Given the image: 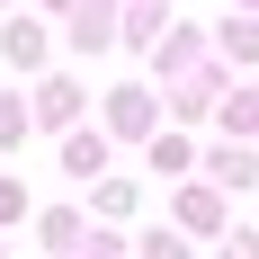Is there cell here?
Masks as SVG:
<instances>
[{
	"label": "cell",
	"instance_id": "6da1fadb",
	"mask_svg": "<svg viewBox=\"0 0 259 259\" xmlns=\"http://www.w3.org/2000/svg\"><path fill=\"white\" fill-rule=\"evenodd\" d=\"M0 54H9L18 72H36V63H45V27H36V18H9V27H0Z\"/></svg>",
	"mask_w": 259,
	"mask_h": 259
},
{
	"label": "cell",
	"instance_id": "7a4b0ae2",
	"mask_svg": "<svg viewBox=\"0 0 259 259\" xmlns=\"http://www.w3.org/2000/svg\"><path fill=\"white\" fill-rule=\"evenodd\" d=\"M107 125L116 134H152V99H143V90H116V99H107Z\"/></svg>",
	"mask_w": 259,
	"mask_h": 259
},
{
	"label": "cell",
	"instance_id": "3957f363",
	"mask_svg": "<svg viewBox=\"0 0 259 259\" xmlns=\"http://www.w3.org/2000/svg\"><path fill=\"white\" fill-rule=\"evenodd\" d=\"M107 27H116V9H107V0H80V18H72V45H80V54H99V45H107Z\"/></svg>",
	"mask_w": 259,
	"mask_h": 259
},
{
	"label": "cell",
	"instance_id": "277c9868",
	"mask_svg": "<svg viewBox=\"0 0 259 259\" xmlns=\"http://www.w3.org/2000/svg\"><path fill=\"white\" fill-rule=\"evenodd\" d=\"M214 188H259V161L250 152H214Z\"/></svg>",
	"mask_w": 259,
	"mask_h": 259
},
{
	"label": "cell",
	"instance_id": "5b68a950",
	"mask_svg": "<svg viewBox=\"0 0 259 259\" xmlns=\"http://www.w3.org/2000/svg\"><path fill=\"white\" fill-rule=\"evenodd\" d=\"M72 116H80V90L72 80H45V125H72Z\"/></svg>",
	"mask_w": 259,
	"mask_h": 259
},
{
	"label": "cell",
	"instance_id": "8992f818",
	"mask_svg": "<svg viewBox=\"0 0 259 259\" xmlns=\"http://www.w3.org/2000/svg\"><path fill=\"white\" fill-rule=\"evenodd\" d=\"M224 54H233V63H259V18H233V27H224Z\"/></svg>",
	"mask_w": 259,
	"mask_h": 259
},
{
	"label": "cell",
	"instance_id": "52a82bcc",
	"mask_svg": "<svg viewBox=\"0 0 259 259\" xmlns=\"http://www.w3.org/2000/svg\"><path fill=\"white\" fill-rule=\"evenodd\" d=\"M224 125H233V134H259V99H250V90H233V99H224Z\"/></svg>",
	"mask_w": 259,
	"mask_h": 259
},
{
	"label": "cell",
	"instance_id": "ba28073f",
	"mask_svg": "<svg viewBox=\"0 0 259 259\" xmlns=\"http://www.w3.org/2000/svg\"><path fill=\"white\" fill-rule=\"evenodd\" d=\"M18 134H27V99L9 90V99H0V143H18Z\"/></svg>",
	"mask_w": 259,
	"mask_h": 259
},
{
	"label": "cell",
	"instance_id": "9c48e42d",
	"mask_svg": "<svg viewBox=\"0 0 259 259\" xmlns=\"http://www.w3.org/2000/svg\"><path fill=\"white\" fill-rule=\"evenodd\" d=\"M143 259H188V241L179 233H143Z\"/></svg>",
	"mask_w": 259,
	"mask_h": 259
},
{
	"label": "cell",
	"instance_id": "30bf717a",
	"mask_svg": "<svg viewBox=\"0 0 259 259\" xmlns=\"http://www.w3.org/2000/svg\"><path fill=\"white\" fill-rule=\"evenodd\" d=\"M224 259H259V233H233V241H224Z\"/></svg>",
	"mask_w": 259,
	"mask_h": 259
},
{
	"label": "cell",
	"instance_id": "8fae6325",
	"mask_svg": "<svg viewBox=\"0 0 259 259\" xmlns=\"http://www.w3.org/2000/svg\"><path fill=\"white\" fill-rule=\"evenodd\" d=\"M0 9H9V0H0Z\"/></svg>",
	"mask_w": 259,
	"mask_h": 259
},
{
	"label": "cell",
	"instance_id": "7c38bea8",
	"mask_svg": "<svg viewBox=\"0 0 259 259\" xmlns=\"http://www.w3.org/2000/svg\"><path fill=\"white\" fill-rule=\"evenodd\" d=\"M250 9H259V0H250Z\"/></svg>",
	"mask_w": 259,
	"mask_h": 259
}]
</instances>
